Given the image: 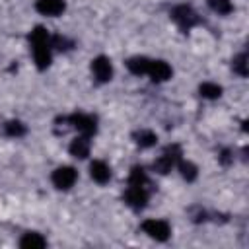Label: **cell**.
I'll list each match as a JSON object with an SVG mask.
<instances>
[{
	"mask_svg": "<svg viewBox=\"0 0 249 249\" xmlns=\"http://www.w3.org/2000/svg\"><path fill=\"white\" fill-rule=\"evenodd\" d=\"M76 179H78V171H76L72 165H60V167H56V169L53 171V175H51V181H53V185H54L58 191H68V189H72L74 183H76Z\"/></svg>",
	"mask_w": 249,
	"mask_h": 249,
	"instance_id": "4",
	"label": "cell"
},
{
	"mask_svg": "<svg viewBox=\"0 0 249 249\" xmlns=\"http://www.w3.org/2000/svg\"><path fill=\"white\" fill-rule=\"evenodd\" d=\"M4 132L8 136H12V138H19V136H23L27 132V128H25V124L21 121H8L4 124Z\"/></svg>",
	"mask_w": 249,
	"mask_h": 249,
	"instance_id": "18",
	"label": "cell"
},
{
	"mask_svg": "<svg viewBox=\"0 0 249 249\" xmlns=\"http://www.w3.org/2000/svg\"><path fill=\"white\" fill-rule=\"evenodd\" d=\"M51 47H54V49H58V51H70V49L74 47V43H72L70 39L62 37V35H53V37H51Z\"/></svg>",
	"mask_w": 249,
	"mask_h": 249,
	"instance_id": "22",
	"label": "cell"
},
{
	"mask_svg": "<svg viewBox=\"0 0 249 249\" xmlns=\"http://www.w3.org/2000/svg\"><path fill=\"white\" fill-rule=\"evenodd\" d=\"M91 74H93V78H95L97 82H101V84L109 82V80L113 78V64H111V60H109L107 56H103V54L95 56V58L91 60Z\"/></svg>",
	"mask_w": 249,
	"mask_h": 249,
	"instance_id": "8",
	"label": "cell"
},
{
	"mask_svg": "<svg viewBox=\"0 0 249 249\" xmlns=\"http://www.w3.org/2000/svg\"><path fill=\"white\" fill-rule=\"evenodd\" d=\"M123 198H124V202H126L130 208L140 210V208H144L146 202H148V191H146V187H142V185H128Z\"/></svg>",
	"mask_w": 249,
	"mask_h": 249,
	"instance_id": "7",
	"label": "cell"
},
{
	"mask_svg": "<svg viewBox=\"0 0 249 249\" xmlns=\"http://www.w3.org/2000/svg\"><path fill=\"white\" fill-rule=\"evenodd\" d=\"M66 121H68L70 126H74V128H76L80 134H84V136H91V134H95V130H97V119L91 117V115H86V113H74V115H70Z\"/></svg>",
	"mask_w": 249,
	"mask_h": 249,
	"instance_id": "6",
	"label": "cell"
},
{
	"mask_svg": "<svg viewBox=\"0 0 249 249\" xmlns=\"http://www.w3.org/2000/svg\"><path fill=\"white\" fill-rule=\"evenodd\" d=\"M29 43H31V51H33V58H35V64L39 70H45L51 60H53V54H51V35L45 27L37 25L31 29L29 33Z\"/></svg>",
	"mask_w": 249,
	"mask_h": 249,
	"instance_id": "1",
	"label": "cell"
},
{
	"mask_svg": "<svg viewBox=\"0 0 249 249\" xmlns=\"http://www.w3.org/2000/svg\"><path fill=\"white\" fill-rule=\"evenodd\" d=\"M220 161H222L224 165H228V163L231 161V154H230L228 150H224V152H222V156H220Z\"/></svg>",
	"mask_w": 249,
	"mask_h": 249,
	"instance_id": "23",
	"label": "cell"
},
{
	"mask_svg": "<svg viewBox=\"0 0 249 249\" xmlns=\"http://www.w3.org/2000/svg\"><path fill=\"white\" fill-rule=\"evenodd\" d=\"M208 6H210V10H214L220 16H228L233 12V4L230 0H208Z\"/></svg>",
	"mask_w": 249,
	"mask_h": 249,
	"instance_id": "20",
	"label": "cell"
},
{
	"mask_svg": "<svg viewBox=\"0 0 249 249\" xmlns=\"http://www.w3.org/2000/svg\"><path fill=\"white\" fill-rule=\"evenodd\" d=\"M150 58L148 56H130L128 60H126V68L134 74V76H144L146 72H148V68H150Z\"/></svg>",
	"mask_w": 249,
	"mask_h": 249,
	"instance_id": "14",
	"label": "cell"
},
{
	"mask_svg": "<svg viewBox=\"0 0 249 249\" xmlns=\"http://www.w3.org/2000/svg\"><path fill=\"white\" fill-rule=\"evenodd\" d=\"M134 142H136V146H140V148H152V146H156L158 136H156V132H152V130H148V128H142V130L134 132Z\"/></svg>",
	"mask_w": 249,
	"mask_h": 249,
	"instance_id": "15",
	"label": "cell"
},
{
	"mask_svg": "<svg viewBox=\"0 0 249 249\" xmlns=\"http://www.w3.org/2000/svg\"><path fill=\"white\" fill-rule=\"evenodd\" d=\"M35 10L41 16L47 18H56L66 10V2L64 0H37L35 2Z\"/></svg>",
	"mask_w": 249,
	"mask_h": 249,
	"instance_id": "10",
	"label": "cell"
},
{
	"mask_svg": "<svg viewBox=\"0 0 249 249\" xmlns=\"http://www.w3.org/2000/svg\"><path fill=\"white\" fill-rule=\"evenodd\" d=\"M45 245H47V239L37 231H27L19 239V247L21 249H43Z\"/></svg>",
	"mask_w": 249,
	"mask_h": 249,
	"instance_id": "13",
	"label": "cell"
},
{
	"mask_svg": "<svg viewBox=\"0 0 249 249\" xmlns=\"http://www.w3.org/2000/svg\"><path fill=\"white\" fill-rule=\"evenodd\" d=\"M68 150H70V154H72L74 158L86 160V158L89 156V136H84V134H82V136L74 138V140L70 142Z\"/></svg>",
	"mask_w": 249,
	"mask_h": 249,
	"instance_id": "12",
	"label": "cell"
},
{
	"mask_svg": "<svg viewBox=\"0 0 249 249\" xmlns=\"http://www.w3.org/2000/svg\"><path fill=\"white\" fill-rule=\"evenodd\" d=\"M171 19H173V21L177 23V27L183 29V31H189L191 27H195V25L198 23L196 12H195L191 6H187V4L175 6V8L171 10Z\"/></svg>",
	"mask_w": 249,
	"mask_h": 249,
	"instance_id": "2",
	"label": "cell"
},
{
	"mask_svg": "<svg viewBox=\"0 0 249 249\" xmlns=\"http://www.w3.org/2000/svg\"><path fill=\"white\" fill-rule=\"evenodd\" d=\"M142 231L156 239V241H167L169 235H171V228L165 220H158V218H150V220H144L142 222Z\"/></svg>",
	"mask_w": 249,
	"mask_h": 249,
	"instance_id": "5",
	"label": "cell"
},
{
	"mask_svg": "<svg viewBox=\"0 0 249 249\" xmlns=\"http://www.w3.org/2000/svg\"><path fill=\"white\" fill-rule=\"evenodd\" d=\"M148 183V177H146V171H144V167H140V165H134L132 169H130V173H128V185H146Z\"/></svg>",
	"mask_w": 249,
	"mask_h": 249,
	"instance_id": "19",
	"label": "cell"
},
{
	"mask_svg": "<svg viewBox=\"0 0 249 249\" xmlns=\"http://www.w3.org/2000/svg\"><path fill=\"white\" fill-rule=\"evenodd\" d=\"M177 167H179L181 177H183L185 181H189V183H191V181H195V179H196V175H198L196 165H195V163H191V161H181V160H179Z\"/></svg>",
	"mask_w": 249,
	"mask_h": 249,
	"instance_id": "17",
	"label": "cell"
},
{
	"mask_svg": "<svg viewBox=\"0 0 249 249\" xmlns=\"http://www.w3.org/2000/svg\"><path fill=\"white\" fill-rule=\"evenodd\" d=\"M89 177L99 183V185H105L109 179H111V167L103 161V160H93L89 163Z\"/></svg>",
	"mask_w": 249,
	"mask_h": 249,
	"instance_id": "11",
	"label": "cell"
},
{
	"mask_svg": "<svg viewBox=\"0 0 249 249\" xmlns=\"http://www.w3.org/2000/svg\"><path fill=\"white\" fill-rule=\"evenodd\" d=\"M179 160H181V150H179V146H167L165 150H163V154L154 161V171H158L160 175H165V173H169L177 163H179Z\"/></svg>",
	"mask_w": 249,
	"mask_h": 249,
	"instance_id": "3",
	"label": "cell"
},
{
	"mask_svg": "<svg viewBox=\"0 0 249 249\" xmlns=\"http://www.w3.org/2000/svg\"><path fill=\"white\" fill-rule=\"evenodd\" d=\"M146 74L150 76L152 82L161 84V82H167V80L171 78L173 70H171V66H169L165 60H152V62H150V68H148Z\"/></svg>",
	"mask_w": 249,
	"mask_h": 249,
	"instance_id": "9",
	"label": "cell"
},
{
	"mask_svg": "<svg viewBox=\"0 0 249 249\" xmlns=\"http://www.w3.org/2000/svg\"><path fill=\"white\" fill-rule=\"evenodd\" d=\"M233 72L235 74H239V76H247V54L245 53H241V54H237L235 58H233Z\"/></svg>",
	"mask_w": 249,
	"mask_h": 249,
	"instance_id": "21",
	"label": "cell"
},
{
	"mask_svg": "<svg viewBox=\"0 0 249 249\" xmlns=\"http://www.w3.org/2000/svg\"><path fill=\"white\" fill-rule=\"evenodd\" d=\"M198 93H200V97H204V99H218V97L222 95V86H218V84H214V82H204V84H200Z\"/></svg>",
	"mask_w": 249,
	"mask_h": 249,
	"instance_id": "16",
	"label": "cell"
}]
</instances>
